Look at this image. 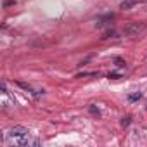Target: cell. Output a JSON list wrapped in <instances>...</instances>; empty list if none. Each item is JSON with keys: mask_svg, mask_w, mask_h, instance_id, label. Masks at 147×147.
<instances>
[{"mask_svg": "<svg viewBox=\"0 0 147 147\" xmlns=\"http://www.w3.org/2000/svg\"><path fill=\"white\" fill-rule=\"evenodd\" d=\"M113 19H114V14H111V12H109V14H106V16H100V18H99V23H97V26L100 28V26H104V24L111 23Z\"/></svg>", "mask_w": 147, "mask_h": 147, "instance_id": "277c9868", "label": "cell"}, {"mask_svg": "<svg viewBox=\"0 0 147 147\" xmlns=\"http://www.w3.org/2000/svg\"><path fill=\"white\" fill-rule=\"evenodd\" d=\"M107 76H109V78H113V80H118V78H119V75H118V73H109Z\"/></svg>", "mask_w": 147, "mask_h": 147, "instance_id": "7c38bea8", "label": "cell"}, {"mask_svg": "<svg viewBox=\"0 0 147 147\" xmlns=\"http://www.w3.org/2000/svg\"><path fill=\"white\" fill-rule=\"evenodd\" d=\"M114 36H116V31L114 30H109V31H106L102 35V40H109V38H114Z\"/></svg>", "mask_w": 147, "mask_h": 147, "instance_id": "ba28073f", "label": "cell"}, {"mask_svg": "<svg viewBox=\"0 0 147 147\" xmlns=\"http://www.w3.org/2000/svg\"><path fill=\"white\" fill-rule=\"evenodd\" d=\"M130 123H131V116H123V118H121V126H123V128L130 126Z\"/></svg>", "mask_w": 147, "mask_h": 147, "instance_id": "9c48e42d", "label": "cell"}, {"mask_svg": "<svg viewBox=\"0 0 147 147\" xmlns=\"http://www.w3.org/2000/svg\"><path fill=\"white\" fill-rule=\"evenodd\" d=\"M145 30H147V24H145V23H131V24L125 26L123 33H125L126 36H138V35H142Z\"/></svg>", "mask_w": 147, "mask_h": 147, "instance_id": "7a4b0ae2", "label": "cell"}, {"mask_svg": "<svg viewBox=\"0 0 147 147\" xmlns=\"http://www.w3.org/2000/svg\"><path fill=\"white\" fill-rule=\"evenodd\" d=\"M114 64H116L118 67H125V66H126L125 59H121V57H114Z\"/></svg>", "mask_w": 147, "mask_h": 147, "instance_id": "30bf717a", "label": "cell"}, {"mask_svg": "<svg viewBox=\"0 0 147 147\" xmlns=\"http://www.w3.org/2000/svg\"><path fill=\"white\" fill-rule=\"evenodd\" d=\"M11 5H16V0H5V2H4V7H5V9L11 7Z\"/></svg>", "mask_w": 147, "mask_h": 147, "instance_id": "8fae6325", "label": "cell"}, {"mask_svg": "<svg viewBox=\"0 0 147 147\" xmlns=\"http://www.w3.org/2000/svg\"><path fill=\"white\" fill-rule=\"evenodd\" d=\"M88 113H90L92 116H95V118H99V116H100V109H99L95 104H90V106H88Z\"/></svg>", "mask_w": 147, "mask_h": 147, "instance_id": "8992f818", "label": "cell"}, {"mask_svg": "<svg viewBox=\"0 0 147 147\" xmlns=\"http://www.w3.org/2000/svg\"><path fill=\"white\" fill-rule=\"evenodd\" d=\"M140 99H142V94H140V92H135V94H130V95H128V100H130V102H137V100H140Z\"/></svg>", "mask_w": 147, "mask_h": 147, "instance_id": "52a82bcc", "label": "cell"}, {"mask_svg": "<svg viewBox=\"0 0 147 147\" xmlns=\"http://www.w3.org/2000/svg\"><path fill=\"white\" fill-rule=\"evenodd\" d=\"M5 142L16 144V145H38V138H30V131L24 126H14L5 133Z\"/></svg>", "mask_w": 147, "mask_h": 147, "instance_id": "6da1fadb", "label": "cell"}, {"mask_svg": "<svg viewBox=\"0 0 147 147\" xmlns=\"http://www.w3.org/2000/svg\"><path fill=\"white\" fill-rule=\"evenodd\" d=\"M18 85H19L23 90H26L28 94H31L33 97H40V95L43 94V90H33V87H30V85H26V83H23V82H18Z\"/></svg>", "mask_w": 147, "mask_h": 147, "instance_id": "3957f363", "label": "cell"}, {"mask_svg": "<svg viewBox=\"0 0 147 147\" xmlns=\"http://www.w3.org/2000/svg\"><path fill=\"white\" fill-rule=\"evenodd\" d=\"M137 2H138V0H125V2H121V9H131L133 5H137Z\"/></svg>", "mask_w": 147, "mask_h": 147, "instance_id": "5b68a950", "label": "cell"}]
</instances>
